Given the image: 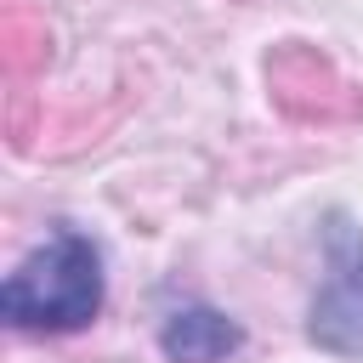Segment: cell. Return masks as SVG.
Masks as SVG:
<instances>
[{
	"instance_id": "cell-1",
	"label": "cell",
	"mask_w": 363,
	"mask_h": 363,
	"mask_svg": "<svg viewBox=\"0 0 363 363\" xmlns=\"http://www.w3.org/2000/svg\"><path fill=\"white\" fill-rule=\"evenodd\" d=\"M108 272L91 233L57 221L45 244L0 284V318L17 335H74L102 312Z\"/></svg>"
},
{
	"instance_id": "cell-2",
	"label": "cell",
	"mask_w": 363,
	"mask_h": 363,
	"mask_svg": "<svg viewBox=\"0 0 363 363\" xmlns=\"http://www.w3.org/2000/svg\"><path fill=\"white\" fill-rule=\"evenodd\" d=\"M306 340L329 357L363 363V233L346 210L323 221V284L306 306Z\"/></svg>"
},
{
	"instance_id": "cell-3",
	"label": "cell",
	"mask_w": 363,
	"mask_h": 363,
	"mask_svg": "<svg viewBox=\"0 0 363 363\" xmlns=\"http://www.w3.org/2000/svg\"><path fill=\"white\" fill-rule=\"evenodd\" d=\"M267 85H272V102L301 119V125H340V119H363V91L346 85L335 74L329 57H318L312 45H278L267 57Z\"/></svg>"
},
{
	"instance_id": "cell-4",
	"label": "cell",
	"mask_w": 363,
	"mask_h": 363,
	"mask_svg": "<svg viewBox=\"0 0 363 363\" xmlns=\"http://www.w3.org/2000/svg\"><path fill=\"white\" fill-rule=\"evenodd\" d=\"M244 346L238 318H227L210 301H182L159 318V352L170 363H227Z\"/></svg>"
}]
</instances>
